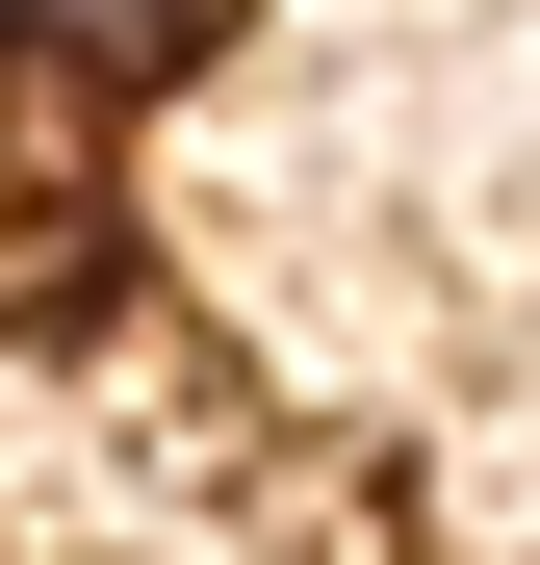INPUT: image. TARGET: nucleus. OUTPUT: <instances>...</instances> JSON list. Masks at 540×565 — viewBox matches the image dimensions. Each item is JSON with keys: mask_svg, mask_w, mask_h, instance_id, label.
Segmentation results:
<instances>
[{"mask_svg": "<svg viewBox=\"0 0 540 565\" xmlns=\"http://www.w3.org/2000/svg\"><path fill=\"white\" fill-rule=\"evenodd\" d=\"M207 26H232V0H27V52H52V77H180Z\"/></svg>", "mask_w": 540, "mask_h": 565, "instance_id": "obj_1", "label": "nucleus"}, {"mask_svg": "<svg viewBox=\"0 0 540 565\" xmlns=\"http://www.w3.org/2000/svg\"><path fill=\"white\" fill-rule=\"evenodd\" d=\"M0 52H27V0H0Z\"/></svg>", "mask_w": 540, "mask_h": 565, "instance_id": "obj_2", "label": "nucleus"}]
</instances>
